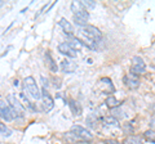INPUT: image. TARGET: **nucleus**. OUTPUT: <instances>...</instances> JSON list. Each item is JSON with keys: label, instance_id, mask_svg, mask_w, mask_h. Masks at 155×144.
I'll use <instances>...</instances> for the list:
<instances>
[{"label": "nucleus", "instance_id": "obj_1", "mask_svg": "<svg viewBox=\"0 0 155 144\" xmlns=\"http://www.w3.org/2000/svg\"><path fill=\"white\" fill-rule=\"evenodd\" d=\"M7 104L11 112L13 114V117H18V118H23L25 117V107L21 104L19 99L13 94H8L7 97Z\"/></svg>", "mask_w": 155, "mask_h": 144}, {"label": "nucleus", "instance_id": "obj_2", "mask_svg": "<svg viewBox=\"0 0 155 144\" xmlns=\"http://www.w3.org/2000/svg\"><path fill=\"white\" fill-rule=\"evenodd\" d=\"M81 32L83 35L87 37L88 40H91L94 44H98V42L102 41V32H101L96 26L92 25H87L85 27L81 28Z\"/></svg>", "mask_w": 155, "mask_h": 144}, {"label": "nucleus", "instance_id": "obj_3", "mask_svg": "<svg viewBox=\"0 0 155 144\" xmlns=\"http://www.w3.org/2000/svg\"><path fill=\"white\" fill-rule=\"evenodd\" d=\"M23 88L25 90L31 95L34 99H40L41 94H40V89L36 84V80L32 77V76H27V77L23 80Z\"/></svg>", "mask_w": 155, "mask_h": 144}, {"label": "nucleus", "instance_id": "obj_4", "mask_svg": "<svg viewBox=\"0 0 155 144\" xmlns=\"http://www.w3.org/2000/svg\"><path fill=\"white\" fill-rule=\"evenodd\" d=\"M71 133L84 143H91L92 139H93V134H92L88 129L80 126V125H74V126L71 127Z\"/></svg>", "mask_w": 155, "mask_h": 144}, {"label": "nucleus", "instance_id": "obj_5", "mask_svg": "<svg viewBox=\"0 0 155 144\" xmlns=\"http://www.w3.org/2000/svg\"><path fill=\"white\" fill-rule=\"evenodd\" d=\"M71 12L74 13V17L81 18L84 21L89 20V12L85 11L84 7L80 4V2H72L71 3Z\"/></svg>", "mask_w": 155, "mask_h": 144}, {"label": "nucleus", "instance_id": "obj_6", "mask_svg": "<svg viewBox=\"0 0 155 144\" xmlns=\"http://www.w3.org/2000/svg\"><path fill=\"white\" fill-rule=\"evenodd\" d=\"M123 83L130 90L137 89L138 86H140V84H141V83H140V76H136L133 74H130V72H129V74H127L123 77Z\"/></svg>", "mask_w": 155, "mask_h": 144}, {"label": "nucleus", "instance_id": "obj_7", "mask_svg": "<svg viewBox=\"0 0 155 144\" xmlns=\"http://www.w3.org/2000/svg\"><path fill=\"white\" fill-rule=\"evenodd\" d=\"M40 94H41V99H43V108H44L45 112H49L51 109L54 107V100H53V98L51 97V94L48 93L47 89H41Z\"/></svg>", "mask_w": 155, "mask_h": 144}, {"label": "nucleus", "instance_id": "obj_8", "mask_svg": "<svg viewBox=\"0 0 155 144\" xmlns=\"http://www.w3.org/2000/svg\"><path fill=\"white\" fill-rule=\"evenodd\" d=\"M0 117L4 118L7 122L12 121V120L14 118L12 112H11V109H9V107H8V104L5 102H3V100H0Z\"/></svg>", "mask_w": 155, "mask_h": 144}, {"label": "nucleus", "instance_id": "obj_9", "mask_svg": "<svg viewBox=\"0 0 155 144\" xmlns=\"http://www.w3.org/2000/svg\"><path fill=\"white\" fill-rule=\"evenodd\" d=\"M76 64L74 63L72 61H69V59H64L61 62V70L64 74H74L76 71Z\"/></svg>", "mask_w": 155, "mask_h": 144}, {"label": "nucleus", "instance_id": "obj_10", "mask_svg": "<svg viewBox=\"0 0 155 144\" xmlns=\"http://www.w3.org/2000/svg\"><path fill=\"white\" fill-rule=\"evenodd\" d=\"M58 52H60L62 55L70 57V58H75V57H76V52L74 49H71V48L67 45L66 42H61V44L58 45Z\"/></svg>", "mask_w": 155, "mask_h": 144}, {"label": "nucleus", "instance_id": "obj_11", "mask_svg": "<svg viewBox=\"0 0 155 144\" xmlns=\"http://www.w3.org/2000/svg\"><path fill=\"white\" fill-rule=\"evenodd\" d=\"M58 25L62 27V30H64V32H65L66 36H72V32H74V27H72V25L66 20V18H61L60 22H58Z\"/></svg>", "mask_w": 155, "mask_h": 144}, {"label": "nucleus", "instance_id": "obj_12", "mask_svg": "<svg viewBox=\"0 0 155 144\" xmlns=\"http://www.w3.org/2000/svg\"><path fill=\"white\" fill-rule=\"evenodd\" d=\"M66 44L69 45L71 49H74L75 52L80 50L81 48H83V42H81V40L78 39V37H74V36H69V40L66 41Z\"/></svg>", "mask_w": 155, "mask_h": 144}, {"label": "nucleus", "instance_id": "obj_13", "mask_svg": "<svg viewBox=\"0 0 155 144\" xmlns=\"http://www.w3.org/2000/svg\"><path fill=\"white\" fill-rule=\"evenodd\" d=\"M44 58H45V63L48 66V68H49L53 74H56L58 71V67H57V63L54 62V59H53V57L51 55V52H45Z\"/></svg>", "mask_w": 155, "mask_h": 144}, {"label": "nucleus", "instance_id": "obj_14", "mask_svg": "<svg viewBox=\"0 0 155 144\" xmlns=\"http://www.w3.org/2000/svg\"><path fill=\"white\" fill-rule=\"evenodd\" d=\"M69 107H70V109H71L72 114H75V116H80L81 112H83L80 103L76 102L75 99H69Z\"/></svg>", "mask_w": 155, "mask_h": 144}, {"label": "nucleus", "instance_id": "obj_15", "mask_svg": "<svg viewBox=\"0 0 155 144\" xmlns=\"http://www.w3.org/2000/svg\"><path fill=\"white\" fill-rule=\"evenodd\" d=\"M105 104H106V107L107 108H115V107H119V102H118V99H116L114 95H109L107 98H106L105 100Z\"/></svg>", "mask_w": 155, "mask_h": 144}, {"label": "nucleus", "instance_id": "obj_16", "mask_svg": "<svg viewBox=\"0 0 155 144\" xmlns=\"http://www.w3.org/2000/svg\"><path fill=\"white\" fill-rule=\"evenodd\" d=\"M101 120H102V124L105 125V126H119V121L115 120L114 117H111V116H105Z\"/></svg>", "mask_w": 155, "mask_h": 144}, {"label": "nucleus", "instance_id": "obj_17", "mask_svg": "<svg viewBox=\"0 0 155 144\" xmlns=\"http://www.w3.org/2000/svg\"><path fill=\"white\" fill-rule=\"evenodd\" d=\"M123 144H142V139L136 135H129L124 139Z\"/></svg>", "mask_w": 155, "mask_h": 144}, {"label": "nucleus", "instance_id": "obj_18", "mask_svg": "<svg viewBox=\"0 0 155 144\" xmlns=\"http://www.w3.org/2000/svg\"><path fill=\"white\" fill-rule=\"evenodd\" d=\"M85 121H87V125H88L91 129H97L98 127L97 126V125H98V120H97L96 116H93V114H89V116L85 118Z\"/></svg>", "mask_w": 155, "mask_h": 144}, {"label": "nucleus", "instance_id": "obj_19", "mask_svg": "<svg viewBox=\"0 0 155 144\" xmlns=\"http://www.w3.org/2000/svg\"><path fill=\"white\" fill-rule=\"evenodd\" d=\"M143 138L150 143H155V129H150L143 133Z\"/></svg>", "mask_w": 155, "mask_h": 144}, {"label": "nucleus", "instance_id": "obj_20", "mask_svg": "<svg viewBox=\"0 0 155 144\" xmlns=\"http://www.w3.org/2000/svg\"><path fill=\"white\" fill-rule=\"evenodd\" d=\"M110 112H111L110 116H111V117H114L115 120H118V121H119L120 118H123V111H122V109H120L119 107L111 108V109H110Z\"/></svg>", "mask_w": 155, "mask_h": 144}, {"label": "nucleus", "instance_id": "obj_21", "mask_svg": "<svg viewBox=\"0 0 155 144\" xmlns=\"http://www.w3.org/2000/svg\"><path fill=\"white\" fill-rule=\"evenodd\" d=\"M0 134H2L3 136H5V138L12 135V130L4 122H2V121H0Z\"/></svg>", "mask_w": 155, "mask_h": 144}, {"label": "nucleus", "instance_id": "obj_22", "mask_svg": "<svg viewBox=\"0 0 155 144\" xmlns=\"http://www.w3.org/2000/svg\"><path fill=\"white\" fill-rule=\"evenodd\" d=\"M80 4L84 7L85 11H89V9H94L97 3L94 2V0H83V2H80Z\"/></svg>", "mask_w": 155, "mask_h": 144}, {"label": "nucleus", "instance_id": "obj_23", "mask_svg": "<svg viewBox=\"0 0 155 144\" xmlns=\"http://www.w3.org/2000/svg\"><path fill=\"white\" fill-rule=\"evenodd\" d=\"M132 64H133V66H140V67H146L143 59H142L140 55H134V57H133V58H132Z\"/></svg>", "mask_w": 155, "mask_h": 144}, {"label": "nucleus", "instance_id": "obj_24", "mask_svg": "<svg viewBox=\"0 0 155 144\" xmlns=\"http://www.w3.org/2000/svg\"><path fill=\"white\" fill-rule=\"evenodd\" d=\"M101 81H102V83H106V85L109 86L110 93H114V92H115V88H114V85H113V81H111V79H109V77H102V79H101Z\"/></svg>", "mask_w": 155, "mask_h": 144}, {"label": "nucleus", "instance_id": "obj_25", "mask_svg": "<svg viewBox=\"0 0 155 144\" xmlns=\"http://www.w3.org/2000/svg\"><path fill=\"white\" fill-rule=\"evenodd\" d=\"M123 131L125 134H128V135H133V133H134V129L133 126L130 124H124L123 125Z\"/></svg>", "mask_w": 155, "mask_h": 144}, {"label": "nucleus", "instance_id": "obj_26", "mask_svg": "<svg viewBox=\"0 0 155 144\" xmlns=\"http://www.w3.org/2000/svg\"><path fill=\"white\" fill-rule=\"evenodd\" d=\"M19 97H21V99H22V102H23V107H27V108H30V109H35V108H34L32 107V104H31V102H30V100H28L26 97H25V95H23V94H21V95H19Z\"/></svg>", "mask_w": 155, "mask_h": 144}, {"label": "nucleus", "instance_id": "obj_27", "mask_svg": "<svg viewBox=\"0 0 155 144\" xmlns=\"http://www.w3.org/2000/svg\"><path fill=\"white\" fill-rule=\"evenodd\" d=\"M74 22H75L76 26H79L81 28L88 25V21H84V20H81V18H78V17H74Z\"/></svg>", "mask_w": 155, "mask_h": 144}, {"label": "nucleus", "instance_id": "obj_28", "mask_svg": "<svg viewBox=\"0 0 155 144\" xmlns=\"http://www.w3.org/2000/svg\"><path fill=\"white\" fill-rule=\"evenodd\" d=\"M40 80H41V83H43V89H47L48 90V88H49V81H48V79H45L44 76H41Z\"/></svg>", "mask_w": 155, "mask_h": 144}, {"label": "nucleus", "instance_id": "obj_29", "mask_svg": "<svg viewBox=\"0 0 155 144\" xmlns=\"http://www.w3.org/2000/svg\"><path fill=\"white\" fill-rule=\"evenodd\" d=\"M104 143L105 144H122V143L118 142V140H114V139H105Z\"/></svg>", "mask_w": 155, "mask_h": 144}, {"label": "nucleus", "instance_id": "obj_30", "mask_svg": "<svg viewBox=\"0 0 155 144\" xmlns=\"http://www.w3.org/2000/svg\"><path fill=\"white\" fill-rule=\"evenodd\" d=\"M150 126L155 127V117H153V118H151V121H150Z\"/></svg>", "mask_w": 155, "mask_h": 144}, {"label": "nucleus", "instance_id": "obj_31", "mask_svg": "<svg viewBox=\"0 0 155 144\" xmlns=\"http://www.w3.org/2000/svg\"><path fill=\"white\" fill-rule=\"evenodd\" d=\"M4 4H5V2H3V0H0V7H3Z\"/></svg>", "mask_w": 155, "mask_h": 144}, {"label": "nucleus", "instance_id": "obj_32", "mask_svg": "<svg viewBox=\"0 0 155 144\" xmlns=\"http://www.w3.org/2000/svg\"><path fill=\"white\" fill-rule=\"evenodd\" d=\"M67 144H70V143H67Z\"/></svg>", "mask_w": 155, "mask_h": 144}]
</instances>
